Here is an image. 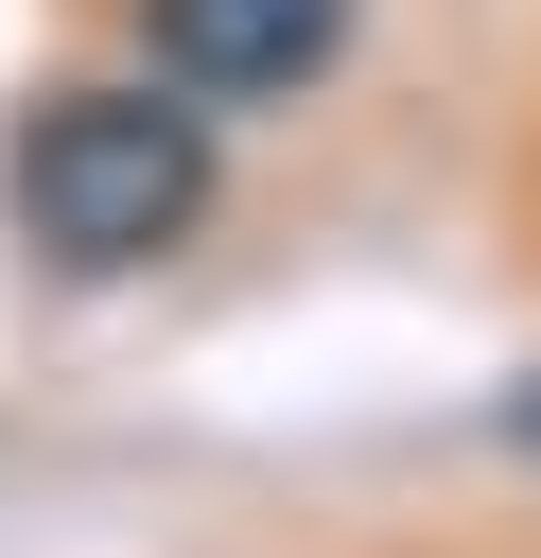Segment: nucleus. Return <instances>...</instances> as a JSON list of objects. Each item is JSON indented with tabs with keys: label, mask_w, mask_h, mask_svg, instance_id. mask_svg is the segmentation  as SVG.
Returning <instances> with one entry per match:
<instances>
[{
	"label": "nucleus",
	"mask_w": 541,
	"mask_h": 558,
	"mask_svg": "<svg viewBox=\"0 0 541 558\" xmlns=\"http://www.w3.org/2000/svg\"><path fill=\"white\" fill-rule=\"evenodd\" d=\"M209 122H227V105H192L175 70H157V87H52V105L17 122V157H0L17 244H35L52 279H140V262H175V244L209 227Z\"/></svg>",
	"instance_id": "obj_1"
},
{
	"label": "nucleus",
	"mask_w": 541,
	"mask_h": 558,
	"mask_svg": "<svg viewBox=\"0 0 541 558\" xmlns=\"http://www.w3.org/2000/svg\"><path fill=\"white\" fill-rule=\"evenodd\" d=\"M366 0H140V52L192 87V105H297L332 52H349Z\"/></svg>",
	"instance_id": "obj_2"
},
{
	"label": "nucleus",
	"mask_w": 541,
	"mask_h": 558,
	"mask_svg": "<svg viewBox=\"0 0 541 558\" xmlns=\"http://www.w3.org/2000/svg\"><path fill=\"white\" fill-rule=\"evenodd\" d=\"M506 436H524V453H541V384H506Z\"/></svg>",
	"instance_id": "obj_3"
}]
</instances>
